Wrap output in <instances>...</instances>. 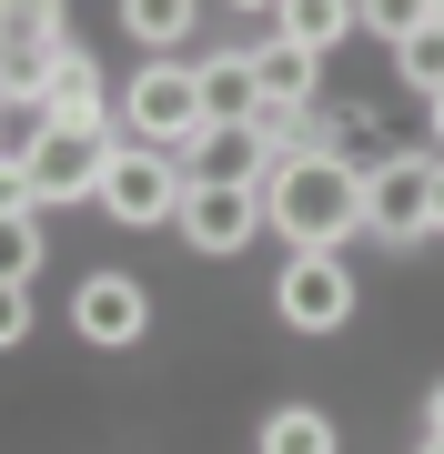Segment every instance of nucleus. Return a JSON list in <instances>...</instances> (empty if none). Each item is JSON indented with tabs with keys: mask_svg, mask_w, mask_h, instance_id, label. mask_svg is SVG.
Segmentation results:
<instances>
[{
	"mask_svg": "<svg viewBox=\"0 0 444 454\" xmlns=\"http://www.w3.org/2000/svg\"><path fill=\"white\" fill-rule=\"evenodd\" d=\"M263 223L293 253H344L363 232V172L344 162V152H293V162L263 182Z\"/></svg>",
	"mask_w": 444,
	"mask_h": 454,
	"instance_id": "f257e3e1",
	"label": "nucleus"
},
{
	"mask_svg": "<svg viewBox=\"0 0 444 454\" xmlns=\"http://www.w3.org/2000/svg\"><path fill=\"white\" fill-rule=\"evenodd\" d=\"M363 232L374 243H425L434 232V152H384L363 172Z\"/></svg>",
	"mask_w": 444,
	"mask_h": 454,
	"instance_id": "f03ea898",
	"label": "nucleus"
},
{
	"mask_svg": "<svg viewBox=\"0 0 444 454\" xmlns=\"http://www.w3.org/2000/svg\"><path fill=\"white\" fill-rule=\"evenodd\" d=\"M91 202L112 212V223H172V212H182V162H172L162 142H112Z\"/></svg>",
	"mask_w": 444,
	"mask_h": 454,
	"instance_id": "7ed1b4c3",
	"label": "nucleus"
},
{
	"mask_svg": "<svg viewBox=\"0 0 444 454\" xmlns=\"http://www.w3.org/2000/svg\"><path fill=\"white\" fill-rule=\"evenodd\" d=\"M121 121H132V142L182 152V142L202 131V82H192V61H142L132 91H121Z\"/></svg>",
	"mask_w": 444,
	"mask_h": 454,
	"instance_id": "20e7f679",
	"label": "nucleus"
},
{
	"mask_svg": "<svg viewBox=\"0 0 444 454\" xmlns=\"http://www.w3.org/2000/svg\"><path fill=\"white\" fill-rule=\"evenodd\" d=\"M172 223H182V243H192V253H243L253 243V232H263V192H253V182H182V212H172Z\"/></svg>",
	"mask_w": 444,
	"mask_h": 454,
	"instance_id": "39448f33",
	"label": "nucleus"
},
{
	"mask_svg": "<svg viewBox=\"0 0 444 454\" xmlns=\"http://www.w3.org/2000/svg\"><path fill=\"white\" fill-rule=\"evenodd\" d=\"M273 313H283L293 333H344V313H354L344 253H293V262H283V283H273Z\"/></svg>",
	"mask_w": 444,
	"mask_h": 454,
	"instance_id": "423d86ee",
	"label": "nucleus"
},
{
	"mask_svg": "<svg viewBox=\"0 0 444 454\" xmlns=\"http://www.w3.org/2000/svg\"><path fill=\"white\" fill-rule=\"evenodd\" d=\"M101 162H112V142H101V131H41V142L20 152L31 202H91V192H101Z\"/></svg>",
	"mask_w": 444,
	"mask_h": 454,
	"instance_id": "0eeeda50",
	"label": "nucleus"
},
{
	"mask_svg": "<svg viewBox=\"0 0 444 454\" xmlns=\"http://www.w3.org/2000/svg\"><path fill=\"white\" fill-rule=\"evenodd\" d=\"M142 324H152V293L132 273H91L71 293V333L82 343H142Z\"/></svg>",
	"mask_w": 444,
	"mask_h": 454,
	"instance_id": "6e6552de",
	"label": "nucleus"
},
{
	"mask_svg": "<svg viewBox=\"0 0 444 454\" xmlns=\"http://www.w3.org/2000/svg\"><path fill=\"white\" fill-rule=\"evenodd\" d=\"M41 131H101V71L82 51H61V71H51L41 91Z\"/></svg>",
	"mask_w": 444,
	"mask_h": 454,
	"instance_id": "1a4fd4ad",
	"label": "nucleus"
},
{
	"mask_svg": "<svg viewBox=\"0 0 444 454\" xmlns=\"http://www.w3.org/2000/svg\"><path fill=\"white\" fill-rule=\"evenodd\" d=\"M202 82V121H253L263 112V82H253V51H222V61H192Z\"/></svg>",
	"mask_w": 444,
	"mask_h": 454,
	"instance_id": "9d476101",
	"label": "nucleus"
},
{
	"mask_svg": "<svg viewBox=\"0 0 444 454\" xmlns=\"http://www.w3.org/2000/svg\"><path fill=\"white\" fill-rule=\"evenodd\" d=\"M253 82H263V112H313V82H323V61L293 41H273V51H253Z\"/></svg>",
	"mask_w": 444,
	"mask_h": 454,
	"instance_id": "9b49d317",
	"label": "nucleus"
},
{
	"mask_svg": "<svg viewBox=\"0 0 444 454\" xmlns=\"http://www.w3.org/2000/svg\"><path fill=\"white\" fill-rule=\"evenodd\" d=\"M354 31V0H283L273 11V41H293V51H313V61H323L333 41Z\"/></svg>",
	"mask_w": 444,
	"mask_h": 454,
	"instance_id": "f8f14e48",
	"label": "nucleus"
},
{
	"mask_svg": "<svg viewBox=\"0 0 444 454\" xmlns=\"http://www.w3.org/2000/svg\"><path fill=\"white\" fill-rule=\"evenodd\" d=\"M192 20H202V0H121V31H132L142 51H162V61L192 41Z\"/></svg>",
	"mask_w": 444,
	"mask_h": 454,
	"instance_id": "ddd939ff",
	"label": "nucleus"
},
{
	"mask_svg": "<svg viewBox=\"0 0 444 454\" xmlns=\"http://www.w3.org/2000/svg\"><path fill=\"white\" fill-rule=\"evenodd\" d=\"M263 454H333V414H313V404H273V414H263Z\"/></svg>",
	"mask_w": 444,
	"mask_h": 454,
	"instance_id": "4468645a",
	"label": "nucleus"
},
{
	"mask_svg": "<svg viewBox=\"0 0 444 454\" xmlns=\"http://www.w3.org/2000/svg\"><path fill=\"white\" fill-rule=\"evenodd\" d=\"M0 51H61V0H0Z\"/></svg>",
	"mask_w": 444,
	"mask_h": 454,
	"instance_id": "2eb2a0df",
	"label": "nucleus"
},
{
	"mask_svg": "<svg viewBox=\"0 0 444 454\" xmlns=\"http://www.w3.org/2000/svg\"><path fill=\"white\" fill-rule=\"evenodd\" d=\"M354 20H363L374 41H394V51H404V41L434 20V0H354Z\"/></svg>",
	"mask_w": 444,
	"mask_h": 454,
	"instance_id": "dca6fc26",
	"label": "nucleus"
},
{
	"mask_svg": "<svg viewBox=\"0 0 444 454\" xmlns=\"http://www.w3.org/2000/svg\"><path fill=\"white\" fill-rule=\"evenodd\" d=\"M41 273V223L31 212H0V283H31Z\"/></svg>",
	"mask_w": 444,
	"mask_h": 454,
	"instance_id": "f3484780",
	"label": "nucleus"
},
{
	"mask_svg": "<svg viewBox=\"0 0 444 454\" xmlns=\"http://www.w3.org/2000/svg\"><path fill=\"white\" fill-rule=\"evenodd\" d=\"M394 71H404V82H414V91H425V101L444 91V31H434V20H425V31H414V41L394 51Z\"/></svg>",
	"mask_w": 444,
	"mask_h": 454,
	"instance_id": "a211bd4d",
	"label": "nucleus"
},
{
	"mask_svg": "<svg viewBox=\"0 0 444 454\" xmlns=\"http://www.w3.org/2000/svg\"><path fill=\"white\" fill-rule=\"evenodd\" d=\"M31 333V283H0V343Z\"/></svg>",
	"mask_w": 444,
	"mask_h": 454,
	"instance_id": "6ab92c4d",
	"label": "nucleus"
},
{
	"mask_svg": "<svg viewBox=\"0 0 444 454\" xmlns=\"http://www.w3.org/2000/svg\"><path fill=\"white\" fill-rule=\"evenodd\" d=\"M0 212H41V202H31V172H20V162H0Z\"/></svg>",
	"mask_w": 444,
	"mask_h": 454,
	"instance_id": "aec40b11",
	"label": "nucleus"
},
{
	"mask_svg": "<svg viewBox=\"0 0 444 454\" xmlns=\"http://www.w3.org/2000/svg\"><path fill=\"white\" fill-rule=\"evenodd\" d=\"M425 434H444V384H434V394H425Z\"/></svg>",
	"mask_w": 444,
	"mask_h": 454,
	"instance_id": "412c9836",
	"label": "nucleus"
},
{
	"mask_svg": "<svg viewBox=\"0 0 444 454\" xmlns=\"http://www.w3.org/2000/svg\"><path fill=\"white\" fill-rule=\"evenodd\" d=\"M434 232H444V152H434Z\"/></svg>",
	"mask_w": 444,
	"mask_h": 454,
	"instance_id": "4be33fe9",
	"label": "nucleus"
},
{
	"mask_svg": "<svg viewBox=\"0 0 444 454\" xmlns=\"http://www.w3.org/2000/svg\"><path fill=\"white\" fill-rule=\"evenodd\" d=\"M232 11H283V0H232Z\"/></svg>",
	"mask_w": 444,
	"mask_h": 454,
	"instance_id": "5701e85b",
	"label": "nucleus"
},
{
	"mask_svg": "<svg viewBox=\"0 0 444 454\" xmlns=\"http://www.w3.org/2000/svg\"><path fill=\"white\" fill-rule=\"evenodd\" d=\"M434 131H444V91H434Z\"/></svg>",
	"mask_w": 444,
	"mask_h": 454,
	"instance_id": "b1692460",
	"label": "nucleus"
},
{
	"mask_svg": "<svg viewBox=\"0 0 444 454\" xmlns=\"http://www.w3.org/2000/svg\"><path fill=\"white\" fill-rule=\"evenodd\" d=\"M425 454H444V434H425Z\"/></svg>",
	"mask_w": 444,
	"mask_h": 454,
	"instance_id": "393cba45",
	"label": "nucleus"
},
{
	"mask_svg": "<svg viewBox=\"0 0 444 454\" xmlns=\"http://www.w3.org/2000/svg\"><path fill=\"white\" fill-rule=\"evenodd\" d=\"M434 31H444V0H434Z\"/></svg>",
	"mask_w": 444,
	"mask_h": 454,
	"instance_id": "a878e982",
	"label": "nucleus"
}]
</instances>
